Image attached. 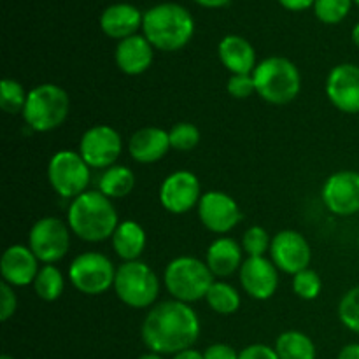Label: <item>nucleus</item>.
Returning a JSON list of instances; mask_svg holds the SVG:
<instances>
[{
    "label": "nucleus",
    "mask_w": 359,
    "mask_h": 359,
    "mask_svg": "<svg viewBox=\"0 0 359 359\" xmlns=\"http://www.w3.org/2000/svg\"><path fill=\"white\" fill-rule=\"evenodd\" d=\"M140 337L151 353L179 354L191 349L200 337L198 314L189 304L167 300L154 305L144 318Z\"/></svg>",
    "instance_id": "1"
},
{
    "label": "nucleus",
    "mask_w": 359,
    "mask_h": 359,
    "mask_svg": "<svg viewBox=\"0 0 359 359\" xmlns=\"http://www.w3.org/2000/svg\"><path fill=\"white\" fill-rule=\"evenodd\" d=\"M67 224L77 238L97 244L112 238L119 224V217L112 200L97 189L84 191L70 202Z\"/></svg>",
    "instance_id": "2"
},
{
    "label": "nucleus",
    "mask_w": 359,
    "mask_h": 359,
    "mask_svg": "<svg viewBox=\"0 0 359 359\" xmlns=\"http://www.w3.org/2000/svg\"><path fill=\"white\" fill-rule=\"evenodd\" d=\"M195 34V20L186 7L163 2L144 13L142 35L160 51H179Z\"/></svg>",
    "instance_id": "3"
},
{
    "label": "nucleus",
    "mask_w": 359,
    "mask_h": 359,
    "mask_svg": "<svg viewBox=\"0 0 359 359\" xmlns=\"http://www.w3.org/2000/svg\"><path fill=\"white\" fill-rule=\"evenodd\" d=\"M256 93L273 105H286L298 97L302 76L298 67L284 56H269L252 72Z\"/></svg>",
    "instance_id": "4"
},
{
    "label": "nucleus",
    "mask_w": 359,
    "mask_h": 359,
    "mask_svg": "<svg viewBox=\"0 0 359 359\" xmlns=\"http://www.w3.org/2000/svg\"><path fill=\"white\" fill-rule=\"evenodd\" d=\"M70 112V97L62 86L53 83L39 84L28 91L23 116L28 128L34 132H51L62 126Z\"/></svg>",
    "instance_id": "5"
},
{
    "label": "nucleus",
    "mask_w": 359,
    "mask_h": 359,
    "mask_svg": "<svg viewBox=\"0 0 359 359\" xmlns=\"http://www.w3.org/2000/svg\"><path fill=\"white\" fill-rule=\"evenodd\" d=\"M163 283L174 300L193 304L207 297L214 284V276L205 262L193 256H179L165 269Z\"/></svg>",
    "instance_id": "6"
},
{
    "label": "nucleus",
    "mask_w": 359,
    "mask_h": 359,
    "mask_svg": "<svg viewBox=\"0 0 359 359\" xmlns=\"http://www.w3.org/2000/svg\"><path fill=\"white\" fill-rule=\"evenodd\" d=\"M114 293L126 307L147 309L160 294V279L146 263L126 262L116 270Z\"/></svg>",
    "instance_id": "7"
},
{
    "label": "nucleus",
    "mask_w": 359,
    "mask_h": 359,
    "mask_svg": "<svg viewBox=\"0 0 359 359\" xmlns=\"http://www.w3.org/2000/svg\"><path fill=\"white\" fill-rule=\"evenodd\" d=\"M90 165L83 160L79 151L62 149L55 153L48 165V179L55 193L72 202L86 191L90 184Z\"/></svg>",
    "instance_id": "8"
},
{
    "label": "nucleus",
    "mask_w": 359,
    "mask_h": 359,
    "mask_svg": "<svg viewBox=\"0 0 359 359\" xmlns=\"http://www.w3.org/2000/svg\"><path fill=\"white\" fill-rule=\"evenodd\" d=\"M116 270L107 256L90 251L74 258L69 266V279L79 293L98 297L114 287Z\"/></svg>",
    "instance_id": "9"
},
{
    "label": "nucleus",
    "mask_w": 359,
    "mask_h": 359,
    "mask_svg": "<svg viewBox=\"0 0 359 359\" xmlns=\"http://www.w3.org/2000/svg\"><path fill=\"white\" fill-rule=\"evenodd\" d=\"M70 228L58 217H42L35 221L28 233V248L44 265H53L67 256L70 249Z\"/></svg>",
    "instance_id": "10"
},
{
    "label": "nucleus",
    "mask_w": 359,
    "mask_h": 359,
    "mask_svg": "<svg viewBox=\"0 0 359 359\" xmlns=\"http://www.w3.org/2000/svg\"><path fill=\"white\" fill-rule=\"evenodd\" d=\"M123 151V139L112 126L95 125L83 133L79 142V154L90 168H105L116 165Z\"/></svg>",
    "instance_id": "11"
},
{
    "label": "nucleus",
    "mask_w": 359,
    "mask_h": 359,
    "mask_svg": "<svg viewBox=\"0 0 359 359\" xmlns=\"http://www.w3.org/2000/svg\"><path fill=\"white\" fill-rule=\"evenodd\" d=\"M200 198H202L200 181L189 170L172 172L160 186V203L170 214L189 212L198 207Z\"/></svg>",
    "instance_id": "12"
},
{
    "label": "nucleus",
    "mask_w": 359,
    "mask_h": 359,
    "mask_svg": "<svg viewBox=\"0 0 359 359\" xmlns=\"http://www.w3.org/2000/svg\"><path fill=\"white\" fill-rule=\"evenodd\" d=\"M326 209L335 216H354L359 212V172L340 170L330 175L321 189Z\"/></svg>",
    "instance_id": "13"
},
{
    "label": "nucleus",
    "mask_w": 359,
    "mask_h": 359,
    "mask_svg": "<svg viewBox=\"0 0 359 359\" xmlns=\"http://www.w3.org/2000/svg\"><path fill=\"white\" fill-rule=\"evenodd\" d=\"M270 258L280 272L297 276L298 272L309 269L311 265L312 249L300 231L283 230L272 238Z\"/></svg>",
    "instance_id": "14"
},
{
    "label": "nucleus",
    "mask_w": 359,
    "mask_h": 359,
    "mask_svg": "<svg viewBox=\"0 0 359 359\" xmlns=\"http://www.w3.org/2000/svg\"><path fill=\"white\" fill-rule=\"evenodd\" d=\"M196 210H198V217L203 226L216 235L228 233L242 219L237 200L224 191L203 193Z\"/></svg>",
    "instance_id": "15"
},
{
    "label": "nucleus",
    "mask_w": 359,
    "mask_h": 359,
    "mask_svg": "<svg viewBox=\"0 0 359 359\" xmlns=\"http://www.w3.org/2000/svg\"><path fill=\"white\" fill-rule=\"evenodd\" d=\"M326 95L333 107L346 114L359 112V65L340 63L333 67L326 79Z\"/></svg>",
    "instance_id": "16"
},
{
    "label": "nucleus",
    "mask_w": 359,
    "mask_h": 359,
    "mask_svg": "<svg viewBox=\"0 0 359 359\" xmlns=\"http://www.w3.org/2000/svg\"><path fill=\"white\" fill-rule=\"evenodd\" d=\"M242 290L255 300H270L279 287V269L272 259L248 258L238 270Z\"/></svg>",
    "instance_id": "17"
},
{
    "label": "nucleus",
    "mask_w": 359,
    "mask_h": 359,
    "mask_svg": "<svg viewBox=\"0 0 359 359\" xmlns=\"http://www.w3.org/2000/svg\"><path fill=\"white\" fill-rule=\"evenodd\" d=\"M39 259L32 252L28 245L14 244L4 251L2 262H0V273H2V283L9 284L13 287H25L28 284H34L35 277L39 273Z\"/></svg>",
    "instance_id": "18"
},
{
    "label": "nucleus",
    "mask_w": 359,
    "mask_h": 359,
    "mask_svg": "<svg viewBox=\"0 0 359 359\" xmlns=\"http://www.w3.org/2000/svg\"><path fill=\"white\" fill-rule=\"evenodd\" d=\"M118 69L126 76H140L146 72L154 60V48L144 35H132L118 42L114 51Z\"/></svg>",
    "instance_id": "19"
},
{
    "label": "nucleus",
    "mask_w": 359,
    "mask_h": 359,
    "mask_svg": "<svg viewBox=\"0 0 359 359\" xmlns=\"http://www.w3.org/2000/svg\"><path fill=\"white\" fill-rule=\"evenodd\" d=\"M170 147L168 132L158 126H144L128 140V153L137 163L151 165L160 161Z\"/></svg>",
    "instance_id": "20"
},
{
    "label": "nucleus",
    "mask_w": 359,
    "mask_h": 359,
    "mask_svg": "<svg viewBox=\"0 0 359 359\" xmlns=\"http://www.w3.org/2000/svg\"><path fill=\"white\" fill-rule=\"evenodd\" d=\"M144 14L132 4H112L105 7L100 16V28L109 39L123 41L132 35H137L142 28Z\"/></svg>",
    "instance_id": "21"
},
{
    "label": "nucleus",
    "mask_w": 359,
    "mask_h": 359,
    "mask_svg": "<svg viewBox=\"0 0 359 359\" xmlns=\"http://www.w3.org/2000/svg\"><path fill=\"white\" fill-rule=\"evenodd\" d=\"M217 55L224 69L231 72V76H244L252 74L256 69V51L248 39L241 35H224L217 46Z\"/></svg>",
    "instance_id": "22"
},
{
    "label": "nucleus",
    "mask_w": 359,
    "mask_h": 359,
    "mask_svg": "<svg viewBox=\"0 0 359 359\" xmlns=\"http://www.w3.org/2000/svg\"><path fill=\"white\" fill-rule=\"evenodd\" d=\"M242 245L230 237H219L207 248L205 263L214 277H228L241 270L242 263Z\"/></svg>",
    "instance_id": "23"
},
{
    "label": "nucleus",
    "mask_w": 359,
    "mask_h": 359,
    "mask_svg": "<svg viewBox=\"0 0 359 359\" xmlns=\"http://www.w3.org/2000/svg\"><path fill=\"white\" fill-rule=\"evenodd\" d=\"M112 249L123 262H137L146 249V231L137 221H119L114 235H112Z\"/></svg>",
    "instance_id": "24"
},
{
    "label": "nucleus",
    "mask_w": 359,
    "mask_h": 359,
    "mask_svg": "<svg viewBox=\"0 0 359 359\" xmlns=\"http://www.w3.org/2000/svg\"><path fill=\"white\" fill-rule=\"evenodd\" d=\"M135 188V174L125 165H112L102 172L98 179V191L107 198H125Z\"/></svg>",
    "instance_id": "25"
},
{
    "label": "nucleus",
    "mask_w": 359,
    "mask_h": 359,
    "mask_svg": "<svg viewBox=\"0 0 359 359\" xmlns=\"http://www.w3.org/2000/svg\"><path fill=\"white\" fill-rule=\"evenodd\" d=\"M273 349L279 359H316V346L311 337L297 330L280 333Z\"/></svg>",
    "instance_id": "26"
},
{
    "label": "nucleus",
    "mask_w": 359,
    "mask_h": 359,
    "mask_svg": "<svg viewBox=\"0 0 359 359\" xmlns=\"http://www.w3.org/2000/svg\"><path fill=\"white\" fill-rule=\"evenodd\" d=\"M205 300L214 312L223 316L235 314L238 307H241V294H238V291L231 284L223 283V280H214Z\"/></svg>",
    "instance_id": "27"
},
{
    "label": "nucleus",
    "mask_w": 359,
    "mask_h": 359,
    "mask_svg": "<svg viewBox=\"0 0 359 359\" xmlns=\"http://www.w3.org/2000/svg\"><path fill=\"white\" fill-rule=\"evenodd\" d=\"M34 290L41 300L56 302L65 290V279L55 265H44L35 277Z\"/></svg>",
    "instance_id": "28"
},
{
    "label": "nucleus",
    "mask_w": 359,
    "mask_h": 359,
    "mask_svg": "<svg viewBox=\"0 0 359 359\" xmlns=\"http://www.w3.org/2000/svg\"><path fill=\"white\" fill-rule=\"evenodd\" d=\"M28 93L16 79H2L0 83V107L7 114H20L27 104Z\"/></svg>",
    "instance_id": "29"
},
{
    "label": "nucleus",
    "mask_w": 359,
    "mask_h": 359,
    "mask_svg": "<svg viewBox=\"0 0 359 359\" xmlns=\"http://www.w3.org/2000/svg\"><path fill=\"white\" fill-rule=\"evenodd\" d=\"M354 0H316L314 14L321 23L337 25L351 13Z\"/></svg>",
    "instance_id": "30"
},
{
    "label": "nucleus",
    "mask_w": 359,
    "mask_h": 359,
    "mask_svg": "<svg viewBox=\"0 0 359 359\" xmlns=\"http://www.w3.org/2000/svg\"><path fill=\"white\" fill-rule=\"evenodd\" d=\"M168 139H170V147L181 153H188V151L195 149L200 142V130L196 128L193 123L181 121L175 123L168 132Z\"/></svg>",
    "instance_id": "31"
},
{
    "label": "nucleus",
    "mask_w": 359,
    "mask_h": 359,
    "mask_svg": "<svg viewBox=\"0 0 359 359\" xmlns=\"http://www.w3.org/2000/svg\"><path fill=\"white\" fill-rule=\"evenodd\" d=\"M270 244H272V238H270L269 231L258 224L248 228L245 233L242 235V249L248 255V258L265 256L266 251H270Z\"/></svg>",
    "instance_id": "32"
},
{
    "label": "nucleus",
    "mask_w": 359,
    "mask_h": 359,
    "mask_svg": "<svg viewBox=\"0 0 359 359\" xmlns=\"http://www.w3.org/2000/svg\"><path fill=\"white\" fill-rule=\"evenodd\" d=\"M323 280L319 273L312 269H305L293 276V291L302 300H316L321 294Z\"/></svg>",
    "instance_id": "33"
},
{
    "label": "nucleus",
    "mask_w": 359,
    "mask_h": 359,
    "mask_svg": "<svg viewBox=\"0 0 359 359\" xmlns=\"http://www.w3.org/2000/svg\"><path fill=\"white\" fill-rule=\"evenodd\" d=\"M339 319L347 330L359 335V286L347 291L339 304Z\"/></svg>",
    "instance_id": "34"
},
{
    "label": "nucleus",
    "mask_w": 359,
    "mask_h": 359,
    "mask_svg": "<svg viewBox=\"0 0 359 359\" xmlns=\"http://www.w3.org/2000/svg\"><path fill=\"white\" fill-rule=\"evenodd\" d=\"M228 93L233 98L244 100L249 98L252 93H256L255 81H252V74H244V76H231L226 84Z\"/></svg>",
    "instance_id": "35"
},
{
    "label": "nucleus",
    "mask_w": 359,
    "mask_h": 359,
    "mask_svg": "<svg viewBox=\"0 0 359 359\" xmlns=\"http://www.w3.org/2000/svg\"><path fill=\"white\" fill-rule=\"evenodd\" d=\"M18 309V298L14 293V287L2 283L0 286V321H9Z\"/></svg>",
    "instance_id": "36"
},
{
    "label": "nucleus",
    "mask_w": 359,
    "mask_h": 359,
    "mask_svg": "<svg viewBox=\"0 0 359 359\" xmlns=\"http://www.w3.org/2000/svg\"><path fill=\"white\" fill-rule=\"evenodd\" d=\"M238 359H279L276 349L265 346V344H252L241 351Z\"/></svg>",
    "instance_id": "37"
},
{
    "label": "nucleus",
    "mask_w": 359,
    "mask_h": 359,
    "mask_svg": "<svg viewBox=\"0 0 359 359\" xmlns=\"http://www.w3.org/2000/svg\"><path fill=\"white\" fill-rule=\"evenodd\" d=\"M237 351L228 344H212L203 353V359H238Z\"/></svg>",
    "instance_id": "38"
},
{
    "label": "nucleus",
    "mask_w": 359,
    "mask_h": 359,
    "mask_svg": "<svg viewBox=\"0 0 359 359\" xmlns=\"http://www.w3.org/2000/svg\"><path fill=\"white\" fill-rule=\"evenodd\" d=\"M279 4L291 13H302V11L314 7L316 0H279Z\"/></svg>",
    "instance_id": "39"
},
{
    "label": "nucleus",
    "mask_w": 359,
    "mask_h": 359,
    "mask_svg": "<svg viewBox=\"0 0 359 359\" xmlns=\"http://www.w3.org/2000/svg\"><path fill=\"white\" fill-rule=\"evenodd\" d=\"M337 359H359V344H347L342 347Z\"/></svg>",
    "instance_id": "40"
},
{
    "label": "nucleus",
    "mask_w": 359,
    "mask_h": 359,
    "mask_svg": "<svg viewBox=\"0 0 359 359\" xmlns=\"http://www.w3.org/2000/svg\"><path fill=\"white\" fill-rule=\"evenodd\" d=\"M195 2L207 9H221V7H226L231 0H195Z\"/></svg>",
    "instance_id": "41"
},
{
    "label": "nucleus",
    "mask_w": 359,
    "mask_h": 359,
    "mask_svg": "<svg viewBox=\"0 0 359 359\" xmlns=\"http://www.w3.org/2000/svg\"><path fill=\"white\" fill-rule=\"evenodd\" d=\"M172 359H203V354L198 353V351H195V349H186V351H182V353L174 354V358Z\"/></svg>",
    "instance_id": "42"
},
{
    "label": "nucleus",
    "mask_w": 359,
    "mask_h": 359,
    "mask_svg": "<svg viewBox=\"0 0 359 359\" xmlns=\"http://www.w3.org/2000/svg\"><path fill=\"white\" fill-rule=\"evenodd\" d=\"M351 39H353V42H354V44H356L358 48H359V23L354 25L353 32H351Z\"/></svg>",
    "instance_id": "43"
},
{
    "label": "nucleus",
    "mask_w": 359,
    "mask_h": 359,
    "mask_svg": "<svg viewBox=\"0 0 359 359\" xmlns=\"http://www.w3.org/2000/svg\"><path fill=\"white\" fill-rule=\"evenodd\" d=\"M137 359H163L161 358V354H156V353H147V354H142L140 358Z\"/></svg>",
    "instance_id": "44"
},
{
    "label": "nucleus",
    "mask_w": 359,
    "mask_h": 359,
    "mask_svg": "<svg viewBox=\"0 0 359 359\" xmlns=\"http://www.w3.org/2000/svg\"><path fill=\"white\" fill-rule=\"evenodd\" d=\"M0 359H14V358H11V356H7V354H4V356L0 358Z\"/></svg>",
    "instance_id": "45"
},
{
    "label": "nucleus",
    "mask_w": 359,
    "mask_h": 359,
    "mask_svg": "<svg viewBox=\"0 0 359 359\" xmlns=\"http://www.w3.org/2000/svg\"><path fill=\"white\" fill-rule=\"evenodd\" d=\"M354 4H358V6H359V0H354Z\"/></svg>",
    "instance_id": "46"
},
{
    "label": "nucleus",
    "mask_w": 359,
    "mask_h": 359,
    "mask_svg": "<svg viewBox=\"0 0 359 359\" xmlns=\"http://www.w3.org/2000/svg\"><path fill=\"white\" fill-rule=\"evenodd\" d=\"M358 245H359V237H358Z\"/></svg>",
    "instance_id": "47"
}]
</instances>
